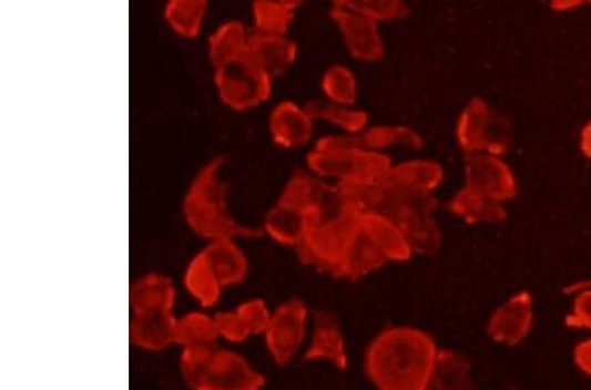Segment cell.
<instances>
[{
  "mask_svg": "<svg viewBox=\"0 0 591 390\" xmlns=\"http://www.w3.org/2000/svg\"><path fill=\"white\" fill-rule=\"evenodd\" d=\"M437 340L416 326H390L375 336L365 371L376 390H430Z\"/></svg>",
  "mask_w": 591,
  "mask_h": 390,
  "instance_id": "1",
  "label": "cell"
},
{
  "mask_svg": "<svg viewBox=\"0 0 591 390\" xmlns=\"http://www.w3.org/2000/svg\"><path fill=\"white\" fill-rule=\"evenodd\" d=\"M363 213L348 201L338 184L329 183L315 211L308 229L296 248L305 265L334 275L348 245L361 228Z\"/></svg>",
  "mask_w": 591,
  "mask_h": 390,
  "instance_id": "2",
  "label": "cell"
},
{
  "mask_svg": "<svg viewBox=\"0 0 591 390\" xmlns=\"http://www.w3.org/2000/svg\"><path fill=\"white\" fill-rule=\"evenodd\" d=\"M223 158H215L197 173L183 201V216L190 229L210 243L254 238L259 230L237 222L227 204L226 184L221 179Z\"/></svg>",
  "mask_w": 591,
  "mask_h": 390,
  "instance_id": "3",
  "label": "cell"
},
{
  "mask_svg": "<svg viewBox=\"0 0 591 390\" xmlns=\"http://www.w3.org/2000/svg\"><path fill=\"white\" fill-rule=\"evenodd\" d=\"M338 186L361 213L386 217L398 225L412 217L432 215L437 207L432 195L408 193L383 181Z\"/></svg>",
  "mask_w": 591,
  "mask_h": 390,
  "instance_id": "4",
  "label": "cell"
},
{
  "mask_svg": "<svg viewBox=\"0 0 591 390\" xmlns=\"http://www.w3.org/2000/svg\"><path fill=\"white\" fill-rule=\"evenodd\" d=\"M309 173L319 179L336 184L375 183L384 179L394 161L386 153L367 151V148H347V151H313L306 157Z\"/></svg>",
  "mask_w": 591,
  "mask_h": 390,
  "instance_id": "5",
  "label": "cell"
},
{
  "mask_svg": "<svg viewBox=\"0 0 591 390\" xmlns=\"http://www.w3.org/2000/svg\"><path fill=\"white\" fill-rule=\"evenodd\" d=\"M213 69L217 94L233 111L258 109L273 92V78L256 65L248 52Z\"/></svg>",
  "mask_w": 591,
  "mask_h": 390,
  "instance_id": "6",
  "label": "cell"
},
{
  "mask_svg": "<svg viewBox=\"0 0 591 390\" xmlns=\"http://www.w3.org/2000/svg\"><path fill=\"white\" fill-rule=\"evenodd\" d=\"M309 328V310L302 299L284 301L271 314L265 342L275 365L287 366L303 349Z\"/></svg>",
  "mask_w": 591,
  "mask_h": 390,
  "instance_id": "7",
  "label": "cell"
},
{
  "mask_svg": "<svg viewBox=\"0 0 591 390\" xmlns=\"http://www.w3.org/2000/svg\"><path fill=\"white\" fill-rule=\"evenodd\" d=\"M329 16L334 24L337 25L347 52L353 59L366 63L383 59L384 53H386V44H384L380 24L358 12L346 9L338 2L332 4Z\"/></svg>",
  "mask_w": 591,
  "mask_h": 390,
  "instance_id": "8",
  "label": "cell"
},
{
  "mask_svg": "<svg viewBox=\"0 0 591 390\" xmlns=\"http://www.w3.org/2000/svg\"><path fill=\"white\" fill-rule=\"evenodd\" d=\"M536 324V308L530 294L511 296L488 319L487 335L495 343L516 347L530 337Z\"/></svg>",
  "mask_w": 591,
  "mask_h": 390,
  "instance_id": "9",
  "label": "cell"
},
{
  "mask_svg": "<svg viewBox=\"0 0 591 390\" xmlns=\"http://www.w3.org/2000/svg\"><path fill=\"white\" fill-rule=\"evenodd\" d=\"M265 384V376L244 355L218 347L195 390H262Z\"/></svg>",
  "mask_w": 591,
  "mask_h": 390,
  "instance_id": "10",
  "label": "cell"
},
{
  "mask_svg": "<svg viewBox=\"0 0 591 390\" xmlns=\"http://www.w3.org/2000/svg\"><path fill=\"white\" fill-rule=\"evenodd\" d=\"M305 359L332 365L339 371L347 370L350 358H348L346 338L338 318L330 311L319 310L316 314Z\"/></svg>",
  "mask_w": 591,
  "mask_h": 390,
  "instance_id": "11",
  "label": "cell"
},
{
  "mask_svg": "<svg viewBox=\"0 0 591 390\" xmlns=\"http://www.w3.org/2000/svg\"><path fill=\"white\" fill-rule=\"evenodd\" d=\"M273 311L259 299L247 300L232 311H221L215 316L220 339L231 343H242L248 338L263 336Z\"/></svg>",
  "mask_w": 591,
  "mask_h": 390,
  "instance_id": "12",
  "label": "cell"
},
{
  "mask_svg": "<svg viewBox=\"0 0 591 390\" xmlns=\"http://www.w3.org/2000/svg\"><path fill=\"white\" fill-rule=\"evenodd\" d=\"M315 119L306 106L295 102L277 104L269 115V133L275 144L283 148L302 147L312 140Z\"/></svg>",
  "mask_w": 591,
  "mask_h": 390,
  "instance_id": "13",
  "label": "cell"
},
{
  "mask_svg": "<svg viewBox=\"0 0 591 390\" xmlns=\"http://www.w3.org/2000/svg\"><path fill=\"white\" fill-rule=\"evenodd\" d=\"M248 54L273 78L286 74L297 59V45L288 35H268L252 32Z\"/></svg>",
  "mask_w": 591,
  "mask_h": 390,
  "instance_id": "14",
  "label": "cell"
},
{
  "mask_svg": "<svg viewBox=\"0 0 591 390\" xmlns=\"http://www.w3.org/2000/svg\"><path fill=\"white\" fill-rule=\"evenodd\" d=\"M308 223V213L297 207L296 204L279 197L267 213L265 232L276 244L297 248L303 243Z\"/></svg>",
  "mask_w": 591,
  "mask_h": 390,
  "instance_id": "15",
  "label": "cell"
},
{
  "mask_svg": "<svg viewBox=\"0 0 591 390\" xmlns=\"http://www.w3.org/2000/svg\"><path fill=\"white\" fill-rule=\"evenodd\" d=\"M444 179V172L437 162L429 160H410L394 163L383 182L408 191V193L432 195Z\"/></svg>",
  "mask_w": 591,
  "mask_h": 390,
  "instance_id": "16",
  "label": "cell"
},
{
  "mask_svg": "<svg viewBox=\"0 0 591 390\" xmlns=\"http://www.w3.org/2000/svg\"><path fill=\"white\" fill-rule=\"evenodd\" d=\"M176 290L167 276L151 274L133 284L131 307L133 315L173 314Z\"/></svg>",
  "mask_w": 591,
  "mask_h": 390,
  "instance_id": "17",
  "label": "cell"
},
{
  "mask_svg": "<svg viewBox=\"0 0 591 390\" xmlns=\"http://www.w3.org/2000/svg\"><path fill=\"white\" fill-rule=\"evenodd\" d=\"M202 253L224 288L238 286L247 278V257L236 240H215L203 248Z\"/></svg>",
  "mask_w": 591,
  "mask_h": 390,
  "instance_id": "18",
  "label": "cell"
},
{
  "mask_svg": "<svg viewBox=\"0 0 591 390\" xmlns=\"http://www.w3.org/2000/svg\"><path fill=\"white\" fill-rule=\"evenodd\" d=\"M387 265L388 260L386 257H384L379 248L374 245L373 240L360 228L351 240V244L348 245L333 276L358 280L379 271L380 268Z\"/></svg>",
  "mask_w": 591,
  "mask_h": 390,
  "instance_id": "19",
  "label": "cell"
},
{
  "mask_svg": "<svg viewBox=\"0 0 591 390\" xmlns=\"http://www.w3.org/2000/svg\"><path fill=\"white\" fill-rule=\"evenodd\" d=\"M361 229L379 248L388 264H404L412 257L401 226L390 219L363 213Z\"/></svg>",
  "mask_w": 591,
  "mask_h": 390,
  "instance_id": "20",
  "label": "cell"
},
{
  "mask_svg": "<svg viewBox=\"0 0 591 390\" xmlns=\"http://www.w3.org/2000/svg\"><path fill=\"white\" fill-rule=\"evenodd\" d=\"M174 314L133 315L131 322L132 342L142 350L162 351L175 345Z\"/></svg>",
  "mask_w": 591,
  "mask_h": 390,
  "instance_id": "21",
  "label": "cell"
},
{
  "mask_svg": "<svg viewBox=\"0 0 591 390\" xmlns=\"http://www.w3.org/2000/svg\"><path fill=\"white\" fill-rule=\"evenodd\" d=\"M430 390H476L471 361L465 353L439 347Z\"/></svg>",
  "mask_w": 591,
  "mask_h": 390,
  "instance_id": "22",
  "label": "cell"
},
{
  "mask_svg": "<svg viewBox=\"0 0 591 390\" xmlns=\"http://www.w3.org/2000/svg\"><path fill=\"white\" fill-rule=\"evenodd\" d=\"M469 188L498 202L510 194L507 170L495 158L473 157L468 162Z\"/></svg>",
  "mask_w": 591,
  "mask_h": 390,
  "instance_id": "23",
  "label": "cell"
},
{
  "mask_svg": "<svg viewBox=\"0 0 591 390\" xmlns=\"http://www.w3.org/2000/svg\"><path fill=\"white\" fill-rule=\"evenodd\" d=\"M359 137L363 147L377 153H386L391 147H404L409 151H419L424 147L421 134L403 125L368 126Z\"/></svg>",
  "mask_w": 591,
  "mask_h": 390,
  "instance_id": "24",
  "label": "cell"
},
{
  "mask_svg": "<svg viewBox=\"0 0 591 390\" xmlns=\"http://www.w3.org/2000/svg\"><path fill=\"white\" fill-rule=\"evenodd\" d=\"M252 33L240 21H230L211 35L208 54L213 68L248 52Z\"/></svg>",
  "mask_w": 591,
  "mask_h": 390,
  "instance_id": "25",
  "label": "cell"
},
{
  "mask_svg": "<svg viewBox=\"0 0 591 390\" xmlns=\"http://www.w3.org/2000/svg\"><path fill=\"white\" fill-rule=\"evenodd\" d=\"M220 339L215 316L192 311L176 318L175 321V345L183 349L190 347L217 346Z\"/></svg>",
  "mask_w": 591,
  "mask_h": 390,
  "instance_id": "26",
  "label": "cell"
},
{
  "mask_svg": "<svg viewBox=\"0 0 591 390\" xmlns=\"http://www.w3.org/2000/svg\"><path fill=\"white\" fill-rule=\"evenodd\" d=\"M184 284L188 294L205 308L217 304L224 289L202 252L190 261L184 274Z\"/></svg>",
  "mask_w": 591,
  "mask_h": 390,
  "instance_id": "27",
  "label": "cell"
},
{
  "mask_svg": "<svg viewBox=\"0 0 591 390\" xmlns=\"http://www.w3.org/2000/svg\"><path fill=\"white\" fill-rule=\"evenodd\" d=\"M313 119L339 127L345 134H360L368 127L369 119L365 111L354 106L334 104L327 101H313L305 105Z\"/></svg>",
  "mask_w": 591,
  "mask_h": 390,
  "instance_id": "28",
  "label": "cell"
},
{
  "mask_svg": "<svg viewBox=\"0 0 591 390\" xmlns=\"http://www.w3.org/2000/svg\"><path fill=\"white\" fill-rule=\"evenodd\" d=\"M300 6V2H255L253 4V32L287 35Z\"/></svg>",
  "mask_w": 591,
  "mask_h": 390,
  "instance_id": "29",
  "label": "cell"
},
{
  "mask_svg": "<svg viewBox=\"0 0 591 390\" xmlns=\"http://www.w3.org/2000/svg\"><path fill=\"white\" fill-rule=\"evenodd\" d=\"M206 2L191 0H173L165 9V19L171 30L183 39H195L202 32L206 17Z\"/></svg>",
  "mask_w": 591,
  "mask_h": 390,
  "instance_id": "30",
  "label": "cell"
},
{
  "mask_svg": "<svg viewBox=\"0 0 591 390\" xmlns=\"http://www.w3.org/2000/svg\"><path fill=\"white\" fill-rule=\"evenodd\" d=\"M400 226L412 255L430 257L439 252L441 236L432 215L406 219Z\"/></svg>",
  "mask_w": 591,
  "mask_h": 390,
  "instance_id": "31",
  "label": "cell"
},
{
  "mask_svg": "<svg viewBox=\"0 0 591 390\" xmlns=\"http://www.w3.org/2000/svg\"><path fill=\"white\" fill-rule=\"evenodd\" d=\"M322 89L327 102L354 106L358 101V81L351 69L334 65L325 71Z\"/></svg>",
  "mask_w": 591,
  "mask_h": 390,
  "instance_id": "32",
  "label": "cell"
},
{
  "mask_svg": "<svg viewBox=\"0 0 591 390\" xmlns=\"http://www.w3.org/2000/svg\"><path fill=\"white\" fill-rule=\"evenodd\" d=\"M490 123L486 106L475 103L462 116L459 137L467 151L476 152L482 147H490Z\"/></svg>",
  "mask_w": 591,
  "mask_h": 390,
  "instance_id": "33",
  "label": "cell"
},
{
  "mask_svg": "<svg viewBox=\"0 0 591 390\" xmlns=\"http://www.w3.org/2000/svg\"><path fill=\"white\" fill-rule=\"evenodd\" d=\"M338 3L377 24L404 19L410 12L408 4L398 2V0H340Z\"/></svg>",
  "mask_w": 591,
  "mask_h": 390,
  "instance_id": "34",
  "label": "cell"
},
{
  "mask_svg": "<svg viewBox=\"0 0 591 390\" xmlns=\"http://www.w3.org/2000/svg\"><path fill=\"white\" fill-rule=\"evenodd\" d=\"M218 346L190 347L181 355V372L186 384L192 389L198 386L212 363Z\"/></svg>",
  "mask_w": 591,
  "mask_h": 390,
  "instance_id": "35",
  "label": "cell"
},
{
  "mask_svg": "<svg viewBox=\"0 0 591 390\" xmlns=\"http://www.w3.org/2000/svg\"><path fill=\"white\" fill-rule=\"evenodd\" d=\"M451 208L471 219H496L500 216L497 202L469 187L454 198Z\"/></svg>",
  "mask_w": 591,
  "mask_h": 390,
  "instance_id": "36",
  "label": "cell"
},
{
  "mask_svg": "<svg viewBox=\"0 0 591 390\" xmlns=\"http://www.w3.org/2000/svg\"><path fill=\"white\" fill-rule=\"evenodd\" d=\"M575 300L565 317L569 329L591 331V288L575 289Z\"/></svg>",
  "mask_w": 591,
  "mask_h": 390,
  "instance_id": "37",
  "label": "cell"
},
{
  "mask_svg": "<svg viewBox=\"0 0 591 390\" xmlns=\"http://www.w3.org/2000/svg\"><path fill=\"white\" fill-rule=\"evenodd\" d=\"M573 360L575 367L591 379V337L577 343L573 350Z\"/></svg>",
  "mask_w": 591,
  "mask_h": 390,
  "instance_id": "38",
  "label": "cell"
},
{
  "mask_svg": "<svg viewBox=\"0 0 591 390\" xmlns=\"http://www.w3.org/2000/svg\"><path fill=\"white\" fill-rule=\"evenodd\" d=\"M580 288H591V281H589L587 284H582V286L575 287L572 290L580 289Z\"/></svg>",
  "mask_w": 591,
  "mask_h": 390,
  "instance_id": "39",
  "label": "cell"
},
{
  "mask_svg": "<svg viewBox=\"0 0 591 390\" xmlns=\"http://www.w3.org/2000/svg\"><path fill=\"white\" fill-rule=\"evenodd\" d=\"M500 390H516V389L507 388V389H500Z\"/></svg>",
  "mask_w": 591,
  "mask_h": 390,
  "instance_id": "40",
  "label": "cell"
}]
</instances>
